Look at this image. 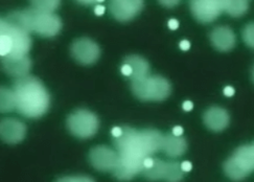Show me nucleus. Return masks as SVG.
<instances>
[{
  "mask_svg": "<svg viewBox=\"0 0 254 182\" xmlns=\"http://www.w3.org/2000/svg\"><path fill=\"white\" fill-rule=\"evenodd\" d=\"M56 182H94V180L87 176H67L60 178Z\"/></svg>",
  "mask_w": 254,
  "mask_h": 182,
  "instance_id": "obj_23",
  "label": "nucleus"
},
{
  "mask_svg": "<svg viewBox=\"0 0 254 182\" xmlns=\"http://www.w3.org/2000/svg\"><path fill=\"white\" fill-rule=\"evenodd\" d=\"M193 108V104L190 101H187L183 103V109L185 111H190Z\"/></svg>",
  "mask_w": 254,
  "mask_h": 182,
  "instance_id": "obj_29",
  "label": "nucleus"
},
{
  "mask_svg": "<svg viewBox=\"0 0 254 182\" xmlns=\"http://www.w3.org/2000/svg\"><path fill=\"white\" fill-rule=\"evenodd\" d=\"M99 119L89 110L80 109L71 113L67 119V128L72 135L86 139L92 137L99 130Z\"/></svg>",
  "mask_w": 254,
  "mask_h": 182,
  "instance_id": "obj_7",
  "label": "nucleus"
},
{
  "mask_svg": "<svg viewBox=\"0 0 254 182\" xmlns=\"http://www.w3.org/2000/svg\"><path fill=\"white\" fill-rule=\"evenodd\" d=\"M179 46H180V49H181L182 51H189V50L190 49V41H188V40H182V41L180 42Z\"/></svg>",
  "mask_w": 254,
  "mask_h": 182,
  "instance_id": "obj_26",
  "label": "nucleus"
},
{
  "mask_svg": "<svg viewBox=\"0 0 254 182\" xmlns=\"http://www.w3.org/2000/svg\"><path fill=\"white\" fill-rule=\"evenodd\" d=\"M229 0H190L192 16L199 22L209 23L223 13L226 12Z\"/></svg>",
  "mask_w": 254,
  "mask_h": 182,
  "instance_id": "obj_9",
  "label": "nucleus"
},
{
  "mask_svg": "<svg viewBox=\"0 0 254 182\" xmlns=\"http://www.w3.org/2000/svg\"><path fill=\"white\" fill-rule=\"evenodd\" d=\"M77 1L83 4H93L94 2H96V0H77Z\"/></svg>",
  "mask_w": 254,
  "mask_h": 182,
  "instance_id": "obj_32",
  "label": "nucleus"
},
{
  "mask_svg": "<svg viewBox=\"0 0 254 182\" xmlns=\"http://www.w3.org/2000/svg\"><path fill=\"white\" fill-rule=\"evenodd\" d=\"M159 3L165 7H174L177 4H179V2L181 0H158Z\"/></svg>",
  "mask_w": 254,
  "mask_h": 182,
  "instance_id": "obj_24",
  "label": "nucleus"
},
{
  "mask_svg": "<svg viewBox=\"0 0 254 182\" xmlns=\"http://www.w3.org/2000/svg\"><path fill=\"white\" fill-rule=\"evenodd\" d=\"M0 34L7 35L12 41V51L7 58H21L26 57L31 51L32 38L31 34L23 28L6 21L4 17L0 20ZM4 58V57H2Z\"/></svg>",
  "mask_w": 254,
  "mask_h": 182,
  "instance_id": "obj_8",
  "label": "nucleus"
},
{
  "mask_svg": "<svg viewBox=\"0 0 254 182\" xmlns=\"http://www.w3.org/2000/svg\"><path fill=\"white\" fill-rule=\"evenodd\" d=\"M143 4V0H111L109 9L116 20L127 22L141 12Z\"/></svg>",
  "mask_w": 254,
  "mask_h": 182,
  "instance_id": "obj_12",
  "label": "nucleus"
},
{
  "mask_svg": "<svg viewBox=\"0 0 254 182\" xmlns=\"http://www.w3.org/2000/svg\"><path fill=\"white\" fill-rule=\"evenodd\" d=\"M89 161L92 167L101 172H114L119 166L120 157L117 152L105 146L93 148L89 153Z\"/></svg>",
  "mask_w": 254,
  "mask_h": 182,
  "instance_id": "obj_11",
  "label": "nucleus"
},
{
  "mask_svg": "<svg viewBox=\"0 0 254 182\" xmlns=\"http://www.w3.org/2000/svg\"><path fill=\"white\" fill-rule=\"evenodd\" d=\"M253 80H254V69H253Z\"/></svg>",
  "mask_w": 254,
  "mask_h": 182,
  "instance_id": "obj_34",
  "label": "nucleus"
},
{
  "mask_svg": "<svg viewBox=\"0 0 254 182\" xmlns=\"http://www.w3.org/2000/svg\"><path fill=\"white\" fill-rule=\"evenodd\" d=\"M248 0H229L226 7V13L231 17H241L248 11Z\"/></svg>",
  "mask_w": 254,
  "mask_h": 182,
  "instance_id": "obj_20",
  "label": "nucleus"
},
{
  "mask_svg": "<svg viewBox=\"0 0 254 182\" xmlns=\"http://www.w3.org/2000/svg\"><path fill=\"white\" fill-rule=\"evenodd\" d=\"M0 110L2 113L4 112H12L16 110V102L14 92L11 89H7L4 87H1V91H0Z\"/></svg>",
  "mask_w": 254,
  "mask_h": 182,
  "instance_id": "obj_19",
  "label": "nucleus"
},
{
  "mask_svg": "<svg viewBox=\"0 0 254 182\" xmlns=\"http://www.w3.org/2000/svg\"><path fill=\"white\" fill-rule=\"evenodd\" d=\"M243 40L251 49H254V23H249L244 28Z\"/></svg>",
  "mask_w": 254,
  "mask_h": 182,
  "instance_id": "obj_22",
  "label": "nucleus"
},
{
  "mask_svg": "<svg viewBox=\"0 0 254 182\" xmlns=\"http://www.w3.org/2000/svg\"><path fill=\"white\" fill-rule=\"evenodd\" d=\"M210 41L214 49L220 52H229L236 46V35L228 26L216 27L210 34Z\"/></svg>",
  "mask_w": 254,
  "mask_h": 182,
  "instance_id": "obj_15",
  "label": "nucleus"
},
{
  "mask_svg": "<svg viewBox=\"0 0 254 182\" xmlns=\"http://www.w3.org/2000/svg\"><path fill=\"white\" fill-rule=\"evenodd\" d=\"M164 136L154 129L136 130L123 127L120 136L113 137V145L120 162L113 172L121 181H128L141 173L144 160L162 150Z\"/></svg>",
  "mask_w": 254,
  "mask_h": 182,
  "instance_id": "obj_1",
  "label": "nucleus"
},
{
  "mask_svg": "<svg viewBox=\"0 0 254 182\" xmlns=\"http://www.w3.org/2000/svg\"><path fill=\"white\" fill-rule=\"evenodd\" d=\"M181 168H182V170L184 172H190L191 170L192 166H191V164H190V161H183L182 164H181Z\"/></svg>",
  "mask_w": 254,
  "mask_h": 182,
  "instance_id": "obj_28",
  "label": "nucleus"
},
{
  "mask_svg": "<svg viewBox=\"0 0 254 182\" xmlns=\"http://www.w3.org/2000/svg\"><path fill=\"white\" fill-rule=\"evenodd\" d=\"M188 149V143L182 136H176L174 134H168L163 138L162 152L165 155L176 158L182 156Z\"/></svg>",
  "mask_w": 254,
  "mask_h": 182,
  "instance_id": "obj_18",
  "label": "nucleus"
},
{
  "mask_svg": "<svg viewBox=\"0 0 254 182\" xmlns=\"http://www.w3.org/2000/svg\"><path fill=\"white\" fill-rule=\"evenodd\" d=\"M122 73L129 76L132 81H137L150 75V65L139 56H130L126 58L122 66Z\"/></svg>",
  "mask_w": 254,
  "mask_h": 182,
  "instance_id": "obj_13",
  "label": "nucleus"
},
{
  "mask_svg": "<svg viewBox=\"0 0 254 182\" xmlns=\"http://www.w3.org/2000/svg\"><path fill=\"white\" fill-rule=\"evenodd\" d=\"M224 94H225L226 97H232L234 94V89L230 87V86H227V87H225V89H224Z\"/></svg>",
  "mask_w": 254,
  "mask_h": 182,
  "instance_id": "obj_30",
  "label": "nucleus"
},
{
  "mask_svg": "<svg viewBox=\"0 0 254 182\" xmlns=\"http://www.w3.org/2000/svg\"><path fill=\"white\" fill-rule=\"evenodd\" d=\"M224 172L232 180H243L254 172V147L246 145L238 148L224 164Z\"/></svg>",
  "mask_w": 254,
  "mask_h": 182,
  "instance_id": "obj_5",
  "label": "nucleus"
},
{
  "mask_svg": "<svg viewBox=\"0 0 254 182\" xmlns=\"http://www.w3.org/2000/svg\"><path fill=\"white\" fill-rule=\"evenodd\" d=\"M105 1V0H96V2H103Z\"/></svg>",
  "mask_w": 254,
  "mask_h": 182,
  "instance_id": "obj_33",
  "label": "nucleus"
},
{
  "mask_svg": "<svg viewBox=\"0 0 254 182\" xmlns=\"http://www.w3.org/2000/svg\"><path fill=\"white\" fill-rule=\"evenodd\" d=\"M1 65L7 74L19 79L28 75L32 68V61L28 58V56L21 57V58L4 57V58H1Z\"/></svg>",
  "mask_w": 254,
  "mask_h": 182,
  "instance_id": "obj_17",
  "label": "nucleus"
},
{
  "mask_svg": "<svg viewBox=\"0 0 254 182\" xmlns=\"http://www.w3.org/2000/svg\"><path fill=\"white\" fill-rule=\"evenodd\" d=\"M16 111L28 119L41 118L50 108L51 98L45 86L35 76L16 79L13 88Z\"/></svg>",
  "mask_w": 254,
  "mask_h": 182,
  "instance_id": "obj_2",
  "label": "nucleus"
},
{
  "mask_svg": "<svg viewBox=\"0 0 254 182\" xmlns=\"http://www.w3.org/2000/svg\"><path fill=\"white\" fill-rule=\"evenodd\" d=\"M169 27H170V30H172V31L177 30V28L179 27L178 20H176V19H171V20L169 21Z\"/></svg>",
  "mask_w": 254,
  "mask_h": 182,
  "instance_id": "obj_25",
  "label": "nucleus"
},
{
  "mask_svg": "<svg viewBox=\"0 0 254 182\" xmlns=\"http://www.w3.org/2000/svg\"><path fill=\"white\" fill-rule=\"evenodd\" d=\"M22 12L29 33H35L43 38H52L60 33L62 21L56 14L40 12L33 7Z\"/></svg>",
  "mask_w": 254,
  "mask_h": 182,
  "instance_id": "obj_3",
  "label": "nucleus"
},
{
  "mask_svg": "<svg viewBox=\"0 0 254 182\" xmlns=\"http://www.w3.org/2000/svg\"><path fill=\"white\" fill-rule=\"evenodd\" d=\"M204 123L206 127L214 132H220L226 129L229 124L230 118L228 112L220 107H211L204 113Z\"/></svg>",
  "mask_w": 254,
  "mask_h": 182,
  "instance_id": "obj_16",
  "label": "nucleus"
},
{
  "mask_svg": "<svg viewBox=\"0 0 254 182\" xmlns=\"http://www.w3.org/2000/svg\"><path fill=\"white\" fill-rule=\"evenodd\" d=\"M32 7L44 13H54L60 7L61 0H29Z\"/></svg>",
  "mask_w": 254,
  "mask_h": 182,
  "instance_id": "obj_21",
  "label": "nucleus"
},
{
  "mask_svg": "<svg viewBox=\"0 0 254 182\" xmlns=\"http://www.w3.org/2000/svg\"><path fill=\"white\" fill-rule=\"evenodd\" d=\"M182 133H183V129L180 126H177L173 129V134L176 136H181Z\"/></svg>",
  "mask_w": 254,
  "mask_h": 182,
  "instance_id": "obj_31",
  "label": "nucleus"
},
{
  "mask_svg": "<svg viewBox=\"0 0 254 182\" xmlns=\"http://www.w3.org/2000/svg\"><path fill=\"white\" fill-rule=\"evenodd\" d=\"M171 90L169 81L160 75L132 81V91L141 101H163L170 97Z\"/></svg>",
  "mask_w": 254,
  "mask_h": 182,
  "instance_id": "obj_6",
  "label": "nucleus"
},
{
  "mask_svg": "<svg viewBox=\"0 0 254 182\" xmlns=\"http://www.w3.org/2000/svg\"><path fill=\"white\" fill-rule=\"evenodd\" d=\"M72 58L82 65L94 64L100 59V46L88 38H81L75 40L71 45Z\"/></svg>",
  "mask_w": 254,
  "mask_h": 182,
  "instance_id": "obj_10",
  "label": "nucleus"
},
{
  "mask_svg": "<svg viewBox=\"0 0 254 182\" xmlns=\"http://www.w3.org/2000/svg\"><path fill=\"white\" fill-rule=\"evenodd\" d=\"M105 11H106V8L103 5H96L94 8V13L97 16H102L105 13Z\"/></svg>",
  "mask_w": 254,
  "mask_h": 182,
  "instance_id": "obj_27",
  "label": "nucleus"
},
{
  "mask_svg": "<svg viewBox=\"0 0 254 182\" xmlns=\"http://www.w3.org/2000/svg\"><path fill=\"white\" fill-rule=\"evenodd\" d=\"M26 134L25 124L16 119H3L0 123V136L7 143H18L23 140Z\"/></svg>",
  "mask_w": 254,
  "mask_h": 182,
  "instance_id": "obj_14",
  "label": "nucleus"
},
{
  "mask_svg": "<svg viewBox=\"0 0 254 182\" xmlns=\"http://www.w3.org/2000/svg\"><path fill=\"white\" fill-rule=\"evenodd\" d=\"M140 174L151 181L180 182L183 178L184 171L181 168V164L177 161H163L158 158L148 157L144 160Z\"/></svg>",
  "mask_w": 254,
  "mask_h": 182,
  "instance_id": "obj_4",
  "label": "nucleus"
}]
</instances>
